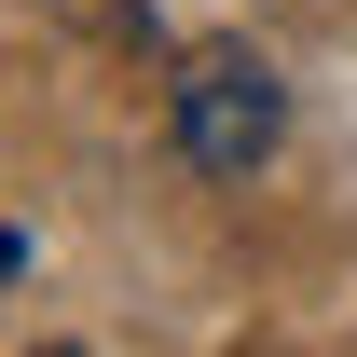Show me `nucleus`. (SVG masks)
Segmentation results:
<instances>
[{"mask_svg":"<svg viewBox=\"0 0 357 357\" xmlns=\"http://www.w3.org/2000/svg\"><path fill=\"white\" fill-rule=\"evenodd\" d=\"M165 137H178L192 178H261L275 137H289V83H275L248 42H206V55L165 83Z\"/></svg>","mask_w":357,"mask_h":357,"instance_id":"f257e3e1","label":"nucleus"},{"mask_svg":"<svg viewBox=\"0 0 357 357\" xmlns=\"http://www.w3.org/2000/svg\"><path fill=\"white\" fill-rule=\"evenodd\" d=\"M55 14H83V28H110V42H151V0H55Z\"/></svg>","mask_w":357,"mask_h":357,"instance_id":"f03ea898","label":"nucleus"}]
</instances>
